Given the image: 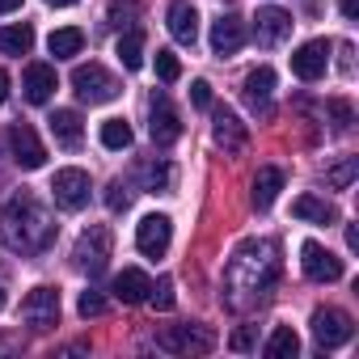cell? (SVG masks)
<instances>
[{
	"label": "cell",
	"mask_w": 359,
	"mask_h": 359,
	"mask_svg": "<svg viewBox=\"0 0 359 359\" xmlns=\"http://www.w3.org/2000/svg\"><path fill=\"white\" fill-rule=\"evenodd\" d=\"M279 279V245L275 241H245L229 271H224V283H229V300L237 309L254 304V300H266V292L275 287Z\"/></svg>",
	"instance_id": "1"
},
{
	"label": "cell",
	"mask_w": 359,
	"mask_h": 359,
	"mask_svg": "<svg viewBox=\"0 0 359 359\" xmlns=\"http://www.w3.org/2000/svg\"><path fill=\"white\" fill-rule=\"evenodd\" d=\"M0 241L13 254H43L55 241V224L34 195H13L0 208Z\"/></svg>",
	"instance_id": "2"
},
{
	"label": "cell",
	"mask_w": 359,
	"mask_h": 359,
	"mask_svg": "<svg viewBox=\"0 0 359 359\" xmlns=\"http://www.w3.org/2000/svg\"><path fill=\"white\" fill-rule=\"evenodd\" d=\"M72 89H76V97L89 102V106H106V102L118 97V81H114V72H106L102 64H76V68H72Z\"/></svg>",
	"instance_id": "3"
},
{
	"label": "cell",
	"mask_w": 359,
	"mask_h": 359,
	"mask_svg": "<svg viewBox=\"0 0 359 359\" xmlns=\"http://www.w3.org/2000/svg\"><path fill=\"white\" fill-rule=\"evenodd\" d=\"M89 191H93V182H89L85 169H60L55 182H51V195L64 212H81L89 203Z\"/></svg>",
	"instance_id": "4"
},
{
	"label": "cell",
	"mask_w": 359,
	"mask_h": 359,
	"mask_svg": "<svg viewBox=\"0 0 359 359\" xmlns=\"http://www.w3.org/2000/svg\"><path fill=\"white\" fill-rule=\"evenodd\" d=\"M169 241H173V224H169V216L152 212V216H144V220L135 224V250H140L144 258H165Z\"/></svg>",
	"instance_id": "5"
},
{
	"label": "cell",
	"mask_w": 359,
	"mask_h": 359,
	"mask_svg": "<svg viewBox=\"0 0 359 359\" xmlns=\"http://www.w3.org/2000/svg\"><path fill=\"white\" fill-rule=\"evenodd\" d=\"M165 351H177V355H208L216 346V334L203 330V325H173L156 338Z\"/></svg>",
	"instance_id": "6"
},
{
	"label": "cell",
	"mask_w": 359,
	"mask_h": 359,
	"mask_svg": "<svg viewBox=\"0 0 359 359\" xmlns=\"http://www.w3.org/2000/svg\"><path fill=\"white\" fill-rule=\"evenodd\" d=\"M300 271L313 279V283H338L342 279V258H334L325 245L317 241H304L300 245Z\"/></svg>",
	"instance_id": "7"
},
{
	"label": "cell",
	"mask_w": 359,
	"mask_h": 359,
	"mask_svg": "<svg viewBox=\"0 0 359 359\" xmlns=\"http://www.w3.org/2000/svg\"><path fill=\"white\" fill-rule=\"evenodd\" d=\"M351 334H355V325H351V317H346L342 309H313V338H317L325 351L351 342Z\"/></svg>",
	"instance_id": "8"
},
{
	"label": "cell",
	"mask_w": 359,
	"mask_h": 359,
	"mask_svg": "<svg viewBox=\"0 0 359 359\" xmlns=\"http://www.w3.org/2000/svg\"><path fill=\"white\" fill-rule=\"evenodd\" d=\"M106 258H110V233L102 224L85 229L81 241H76V266L89 271V275H102L106 271Z\"/></svg>",
	"instance_id": "9"
},
{
	"label": "cell",
	"mask_w": 359,
	"mask_h": 359,
	"mask_svg": "<svg viewBox=\"0 0 359 359\" xmlns=\"http://www.w3.org/2000/svg\"><path fill=\"white\" fill-rule=\"evenodd\" d=\"M22 321L34 325V330L55 325V321H60V292H55V287H34V292H26V300H22Z\"/></svg>",
	"instance_id": "10"
},
{
	"label": "cell",
	"mask_w": 359,
	"mask_h": 359,
	"mask_svg": "<svg viewBox=\"0 0 359 359\" xmlns=\"http://www.w3.org/2000/svg\"><path fill=\"white\" fill-rule=\"evenodd\" d=\"M325 68H330V43L325 39H309L292 51V72L300 81H321Z\"/></svg>",
	"instance_id": "11"
},
{
	"label": "cell",
	"mask_w": 359,
	"mask_h": 359,
	"mask_svg": "<svg viewBox=\"0 0 359 359\" xmlns=\"http://www.w3.org/2000/svg\"><path fill=\"white\" fill-rule=\"evenodd\" d=\"M9 148H13V161H18L22 169H43V165H47V148H43V140H39V131H34L30 123H13Z\"/></svg>",
	"instance_id": "12"
},
{
	"label": "cell",
	"mask_w": 359,
	"mask_h": 359,
	"mask_svg": "<svg viewBox=\"0 0 359 359\" xmlns=\"http://www.w3.org/2000/svg\"><path fill=\"white\" fill-rule=\"evenodd\" d=\"M212 135H216V144H220L224 152H241V148L250 144L245 123H241L229 106H216V114H212Z\"/></svg>",
	"instance_id": "13"
},
{
	"label": "cell",
	"mask_w": 359,
	"mask_h": 359,
	"mask_svg": "<svg viewBox=\"0 0 359 359\" xmlns=\"http://www.w3.org/2000/svg\"><path fill=\"white\" fill-rule=\"evenodd\" d=\"M287 34H292V13H283V9H275V5L258 9V18H254V39H258L262 47H275V43H283Z\"/></svg>",
	"instance_id": "14"
},
{
	"label": "cell",
	"mask_w": 359,
	"mask_h": 359,
	"mask_svg": "<svg viewBox=\"0 0 359 359\" xmlns=\"http://www.w3.org/2000/svg\"><path fill=\"white\" fill-rule=\"evenodd\" d=\"M177 135H182V123H177V110L169 106L165 93H152V144L169 148Z\"/></svg>",
	"instance_id": "15"
},
{
	"label": "cell",
	"mask_w": 359,
	"mask_h": 359,
	"mask_svg": "<svg viewBox=\"0 0 359 359\" xmlns=\"http://www.w3.org/2000/svg\"><path fill=\"white\" fill-rule=\"evenodd\" d=\"M165 22H169V34L182 47H195V39H199V9L191 5V0H173Z\"/></svg>",
	"instance_id": "16"
},
{
	"label": "cell",
	"mask_w": 359,
	"mask_h": 359,
	"mask_svg": "<svg viewBox=\"0 0 359 359\" xmlns=\"http://www.w3.org/2000/svg\"><path fill=\"white\" fill-rule=\"evenodd\" d=\"M241 43H245V22L241 18H220L216 26H212V51L216 55H237L241 51Z\"/></svg>",
	"instance_id": "17"
},
{
	"label": "cell",
	"mask_w": 359,
	"mask_h": 359,
	"mask_svg": "<svg viewBox=\"0 0 359 359\" xmlns=\"http://www.w3.org/2000/svg\"><path fill=\"white\" fill-rule=\"evenodd\" d=\"M55 68L51 64H30L26 68V76H22V89H26V97L34 102V106H43V102H51V93H55Z\"/></svg>",
	"instance_id": "18"
},
{
	"label": "cell",
	"mask_w": 359,
	"mask_h": 359,
	"mask_svg": "<svg viewBox=\"0 0 359 359\" xmlns=\"http://www.w3.org/2000/svg\"><path fill=\"white\" fill-rule=\"evenodd\" d=\"M148 287H152V279L144 271H135V266H127L123 275H114V300H123V304H144Z\"/></svg>",
	"instance_id": "19"
},
{
	"label": "cell",
	"mask_w": 359,
	"mask_h": 359,
	"mask_svg": "<svg viewBox=\"0 0 359 359\" xmlns=\"http://www.w3.org/2000/svg\"><path fill=\"white\" fill-rule=\"evenodd\" d=\"M279 191H283V169L262 165V169L254 173V208H258V212H266V208L279 199Z\"/></svg>",
	"instance_id": "20"
},
{
	"label": "cell",
	"mask_w": 359,
	"mask_h": 359,
	"mask_svg": "<svg viewBox=\"0 0 359 359\" xmlns=\"http://www.w3.org/2000/svg\"><path fill=\"white\" fill-rule=\"evenodd\" d=\"M292 216H296V220H313V224H334V220H338L334 203H325V199H317V195H300V199L292 203Z\"/></svg>",
	"instance_id": "21"
},
{
	"label": "cell",
	"mask_w": 359,
	"mask_h": 359,
	"mask_svg": "<svg viewBox=\"0 0 359 359\" xmlns=\"http://www.w3.org/2000/svg\"><path fill=\"white\" fill-rule=\"evenodd\" d=\"M271 93H275V68H254L250 76H245V102L250 106H266L271 102Z\"/></svg>",
	"instance_id": "22"
},
{
	"label": "cell",
	"mask_w": 359,
	"mask_h": 359,
	"mask_svg": "<svg viewBox=\"0 0 359 359\" xmlns=\"http://www.w3.org/2000/svg\"><path fill=\"white\" fill-rule=\"evenodd\" d=\"M47 123H51V135H55L64 148H76V144H81V114H76V110H55Z\"/></svg>",
	"instance_id": "23"
},
{
	"label": "cell",
	"mask_w": 359,
	"mask_h": 359,
	"mask_svg": "<svg viewBox=\"0 0 359 359\" xmlns=\"http://www.w3.org/2000/svg\"><path fill=\"white\" fill-rule=\"evenodd\" d=\"M296 351H300V338H296L292 325H275V334H271L266 346H262L266 359H296Z\"/></svg>",
	"instance_id": "24"
},
{
	"label": "cell",
	"mask_w": 359,
	"mask_h": 359,
	"mask_svg": "<svg viewBox=\"0 0 359 359\" xmlns=\"http://www.w3.org/2000/svg\"><path fill=\"white\" fill-rule=\"evenodd\" d=\"M30 47H34V30L26 22L0 26V51H5V55H30Z\"/></svg>",
	"instance_id": "25"
},
{
	"label": "cell",
	"mask_w": 359,
	"mask_h": 359,
	"mask_svg": "<svg viewBox=\"0 0 359 359\" xmlns=\"http://www.w3.org/2000/svg\"><path fill=\"white\" fill-rule=\"evenodd\" d=\"M47 47H51V55H55V60H72V55H81V47H85V34H81L76 26H64V30H51Z\"/></svg>",
	"instance_id": "26"
},
{
	"label": "cell",
	"mask_w": 359,
	"mask_h": 359,
	"mask_svg": "<svg viewBox=\"0 0 359 359\" xmlns=\"http://www.w3.org/2000/svg\"><path fill=\"white\" fill-rule=\"evenodd\" d=\"M114 55L123 60L127 72H135V68L144 64V34H140V30H127V34L118 39V47H114Z\"/></svg>",
	"instance_id": "27"
},
{
	"label": "cell",
	"mask_w": 359,
	"mask_h": 359,
	"mask_svg": "<svg viewBox=\"0 0 359 359\" xmlns=\"http://www.w3.org/2000/svg\"><path fill=\"white\" fill-rule=\"evenodd\" d=\"M102 144H106L110 152L131 148V127H127V118H106V123H102Z\"/></svg>",
	"instance_id": "28"
},
{
	"label": "cell",
	"mask_w": 359,
	"mask_h": 359,
	"mask_svg": "<svg viewBox=\"0 0 359 359\" xmlns=\"http://www.w3.org/2000/svg\"><path fill=\"white\" fill-rule=\"evenodd\" d=\"M106 18H110V26H135V18H140V5L135 0H110L106 5Z\"/></svg>",
	"instance_id": "29"
},
{
	"label": "cell",
	"mask_w": 359,
	"mask_h": 359,
	"mask_svg": "<svg viewBox=\"0 0 359 359\" xmlns=\"http://www.w3.org/2000/svg\"><path fill=\"white\" fill-rule=\"evenodd\" d=\"M355 169H359V165H355V156H346V161H338V165L325 173V182H330V187H338V191H346V187L355 182Z\"/></svg>",
	"instance_id": "30"
},
{
	"label": "cell",
	"mask_w": 359,
	"mask_h": 359,
	"mask_svg": "<svg viewBox=\"0 0 359 359\" xmlns=\"http://www.w3.org/2000/svg\"><path fill=\"white\" fill-rule=\"evenodd\" d=\"M106 208H110V212H127V208H131V187L123 182V177H114V182H110V191H106Z\"/></svg>",
	"instance_id": "31"
},
{
	"label": "cell",
	"mask_w": 359,
	"mask_h": 359,
	"mask_svg": "<svg viewBox=\"0 0 359 359\" xmlns=\"http://www.w3.org/2000/svg\"><path fill=\"white\" fill-rule=\"evenodd\" d=\"M156 76H161L165 85L182 76V64H177V55H173V51H156Z\"/></svg>",
	"instance_id": "32"
},
{
	"label": "cell",
	"mask_w": 359,
	"mask_h": 359,
	"mask_svg": "<svg viewBox=\"0 0 359 359\" xmlns=\"http://www.w3.org/2000/svg\"><path fill=\"white\" fill-rule=\"evenodd\" d=\"M330 118H334V127H338V131H351V118H355V114H351V102L334 97V102H330Z\"/></svg>",
	"instance_id": "33"
},
{
	"label": "cell",
	"mask_w": 359,
	"mask_h": 359,
	"mask_svg": "<svg viewBox=\"0 0 359 359\" xmlns=\"http://www.w3.org/2000/svg\"><path fill=\"white\" fill-rule=\"evenodd\" d=\"M148 300L156 309H173V279H161L156 287H148Z\"/></svg>",
	"instance_id": "34"
},
{
	"label": "cell",
	"mask_w": 359,
	"mask_h": 359,
	"mask_svg": "<svg viewBox=\"0 0 359 359\" xmlns=\"http://www.w3.org/2000/svg\"><path fill=\"white\" fill-rule=\"evenodd\" d=\"M76 309H81V317H102V313H106V300H102L97 292H81Z\"/></svg>",
	"instance_id": "35"
},
{
	"label": "cell",
	"mask_w": 359,
	"mask_h": 359,
	"mask_svg": "<svg viewBox=\"0 0 359 359\" xmlns=\"http://www.w3.org/2000/svg\"><path fill=\"white\" fill-rule=\"evenodd\" d=\"M144 177H148V191H161V187H169V165H148Z\"/></svg>",
	"instance_id": "36"
},
{
	"label": "cell",
	"mask_w": 359,
	"mask_h": 359,
	"mask_svg": "<svg viewBox=\"0 0 359 359\" xmlns=\"http://www.w3.org/2000/svg\"><path fill=\"white\" fill-rule=\"evenodd\" d=\"M191 102H195L199 110H208V106H212V85H208V81H195V85H191Z\"/></svg>",
	"instance_id": "37"
},
{
	"label": "cell",
	"mask_w": 359,
	"mask_h": 359,
	"mask_svg": "<svg viewBox=\"0 0 359 359\" xmlns=\"http://www.w3.org/2000/svg\"><path fill=\"white\" fill-rule=\"evenodd\" d=\"M250 346H254V330L245 325V330H237V334H233V351H250Z\"/></svg>",
	"instance_id": "38"
},
{
	"label": "cell",
	"mask_w": 359,
	"mask_h": 359,
	"mask_svg": "<svg viewBox=\"0 0 359 359\" xmlns=\"http://www.w3.org/2000/svg\"><path fill=\"white\" fill-rule=\"evenodd\" d=\"M342 18H351V22L359 18V0H342Z\"/></svg>",
	"instance_id": "39"
},
{
	"label": "cell",
	"mask_w": 359,
	"mask_h": 359,
	"mask_svg": "<svg viewBox=\"0 0 359 359\" xmlns=\"http://www.w3.org/2000/svg\"><path fill=\"white\" fill-rule=\"evenodd\" d=\"M5 102H9V72L0 68V106H5Z\"/></svg>",
	"instance_id": "40"
},
{
	"label": "cell",
	"mask_w": 359,
	"mask_h": 359,
	"mask_svg": "<svg viewBox=\"0 0 359 359\" xmlns=\"http://www.w3.org/2000/svg\"><path fill=\"white\" fill-rule=\"evenodd\" d=\"M13 9H22V0H0V13H13Z\"/></svg>",
	"instance_id": "41"
},
{
	"label": "cell",
	"mask_w": 359,
	"mask_h": 359,
	"mask_svg": "<svg viewBox=\"0 0 359 359\" xmlns=\"http://www.w3.org/2000/svg\"><path fill=\"white\" fill-rule=\"evenodd\" d=\"M47 5H51V9H72L76 0H47Z\"/></svg>",
	"instance_id": "42"
},
{
	"label": "cell",
	"mask_w": 359,
	"mask_h": 359,
	"mask_svg": "<svg viewBox=\"0 0 359 359\" xmlns=\"http://www.w3.org/2000/svg\"><path fill=\"white\" fill-rule=\"evenodd\" d=\"M0 309H5V292H0Z\"/></svg>",
	"instance_id": "43"
}]
</instances>
